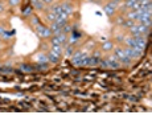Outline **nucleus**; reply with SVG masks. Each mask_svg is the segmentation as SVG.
Listing matches in <instances>:
<instances>
[{
  "instance_id": "20",
  "label": "nucleus",
  "mask_w": 152,
  "mask_h": 119,
  "mask_svg": "<svg viewBox=\"0 0 152 119\" xmlns=\"http://www.w3.org/2000/svg\"><path fill=\"white\" fill-rule=\"evenodd\" d=\"M134 24H135V23H134V20H128V21H126V23L123 24V25H124V27H128V28H130L131 25H134Z\"/></svg>"
},
{
  "instance_id": "30",
  "label": "nucleus",
  "mask_w": 152,
  "mask_h": 119,
  "mask_svg": "<svg viewBox=\"0 0 152 119\" xmlns=\"http://www.w3.org/2000/svg\"><path fill=\"white\" fill-rule=\"evenodd\" d=\"M138 2H142V0H138Z\"/></svg>"
},
{
  "instance_id": "6",
  "label": "nucleus",
  "mask_w": 152,
  "mask_h": 119,
  "mask_svg": "<svg viewBox=\"0 0 152 119\" xmlns=\"http://www.w3.org/2000/svg\"><path fill=\"white\" fill-rule=\"evenodd\" d=\"M46 57H48V61H49V62H53V64H57L58 61H60V57L56 56V54H53L52 52H50L48 56H46Z\"/></svg>"
},
{
  "instance_id": "15",
  "label": "nucleus",
  "mask_w": 152,
  "mask_h": 119,
  "mask_svg": "<svg viewBox=\"0 0 152 119\" xmlns=\"http://www.w3.org/2000/svg\"><path fill=\"white\" fill-rule=\"evenodd\" d=\"M136 2H138V0H126V4H124V5L131 8V7H132V4H135Z\"/></svg>"
},
{
  "instance_id": "3",
  "label": "nucleus",
  "mask_w": 152,
  "mask_h": 119,
  "mask_svg": "<svg viewBox=\"0 0 152 119\" xmlns=\"http://www.w3.org/2000/svg\"><path fill=\"white\" fill-rule=\"evenodd\" d=\"M83 54H85V53H82V52H77V53L73 56V64H74L75 66H81V60H82Z\"/></svg>"
},
{
  "instance_id": "2",
  "label": "nucleus",
  "mask_w": 152,
  "mask_h": 119,
  "mask_svg": "<svg viewBox=\"0 0 152 119\" xmlns=\"http://www.w3.org/2000/svg\"><path fill=\"white\" fill-rule=\"evenodd\" d=\"M37 32H39V34L41 36V37H50L52 36V31H50V28H46V27H42V25H37Z\"/></svg>"
},
{
  "instance_id": "13",
  "label": "nucleus",
  "mask_w": 152,
  "mask_h": 119,
  "mask_svg": "<svg viewBox=\"0 0 152 119\" xmlns=\"http://www.w3.org/2000/svg\"><path fill=\"white\" fill-rule=\"evenodd\" d=\"M44 2H42V0H37V2L36 3H34L33 5H34V8H36V9H42L44 8Z\"/></svg>"
},
{
  "instance_id": "14",
  "label": "nucleus",
  "mask_w": 152,
  "mask_h": 119,
  "mask_svg": "<svg viewBox=\"0 0 152 119\" xmlns=\"http://www.w3.org/2000/svg\"><path fill=\"white\" fill-rule=\"evenodd\" d=\"M56 19H57V15H54V13H53V12H50V13L48 15V20H49L50 23L56 21Z\"/></svg>"
},
{
  "instance_id": "23",
  "label": "nucleus",
  "mask_w": 152,
  "mask_h": 119,
  "mask_svg": "<svg viewBox=\"0 0 152 119\" xmlns=\"http://www.w3.org/2000/svg\"><path fill=\"white\" fill-rule=\"evenodd\" d=\"M32 23L34 24V25H37V24H39V19L37 17H32Z\"/></svg>"
},
{
  "instance_id": "16",
  "label": "nucleus",
  "mask_w": 152,
  "mask_h": 119,
  "mask_svg": "<svg viewBox=\"0 0 152 119\" xmlns=\"http://www.w3.org/2000/svg\"><path fill=\"white\" fill-rule=\"evenodd\" d=\"M119 61H122L123 64H127V65H128V64L131 62V58H128V57H126V56H124L123 58H120V60H119Z\"/></svg>"
},
{
  "instance_id": "4",
  "label": "nucleus",
  "mask_w": 152,
  "mask_h": 119,
  "mask_svg": "<svg viewBox=\"0 0 152 119\" xmlns=\"http://www.w3.org/2000/svg\"><path fill=\"white\" fill-rule=\"evenodd\" d=\"M61 7H62V12H65V13L69 16L70 13H73V7L70 5V4H67V3H64V4H61Z\"/></svg>"
},
{
  "instance_id": "24",
  "label": "nucleus",
  "mask_w": 152,
  "mask_h": 119,
  "mask_svg": "<svg viewBox=\"0 0 152 119\" xmlns=\"http://www.w3.org/2000/svg\"><path fill=\"white\" fill-rule=\"evenodd\" d=\"M29 13H31V8H27V9L24 11V15L27 16V15H29Z\"/></svg>"
},
{
  "instance_id": "19",
  "label": "nucleus",
  "mask_w": 152,
  "mask_h": 119,
  "mask_svg": "<svg viewBox=\"0 0 152 119\" xmlns=\"http://www.w3.org/2000/svg\"><path fill=\"white\" fill-rule=\"evenodd\" d=\"M70 31H72V27H70V25H65L62 28V32L64 33H70Z\"/></svg>"
},
{
  "instance_id": "27",
  "label": "nucleus",
  "mask_w": 152,
  "mask_h": 119,
  "mask_svg": "<svg viewBox=\"0 0 152 119\" xmlns=\"http://www.w3.org/2000/svg\"><path fill=\"white\" fill-rule=\"evenodd\" d=\"M42 2H44V3H48V4H49V3H52V2H53V0H42Z\"/></svg>"
},
{
  "instance_id": "11",
  "label": "nucleus",
  "mask_w": 152,
  "mask_h": 119,
  "mask_svg": "<svg viewBox=\"0 0 152 119\" xmlns=\"http://www.w3.org/2000/svg\"><path fill=\"white\" fill-rule=\"evenodd\" d=\"M102 49H103V50H111V49H112V42H110V41L103 42V45H102Z\"/></svg>"
},
{
  "instance_id": "26",
  "label": "nucleus",
  "mask_w": 152,
  "mask_h": 119,
  "mask_svg": "<svg viewBox=\"0 0 152 119\" xmlns=\"http://www.w3.org/2000/svg\"><path fill=\"white\" fill-rule=\"evenodd\" d=\"M99 56H101V53H99V52H95V53H94V57L99 58Z\"/></svg>"
},
{
  "instance_id": "18",
  "label": "nucleus",
  "mask_w": 152,
  "mask_h": 119,
  "mask_svg": "<svg viewBox=\"0 0 152 119\" xmlns=\"http://www.w3.org/2000/svg\"><path fill=\"white\" fill-rule=\"evenodd\" d=\"M8 3H9L11 7H15V5H17L20 3V0H8Z\"/></svg>"
},
{
  "instance_id": "21",
  "label": "nucleus",
  "mask_w": 152,
  "mask_h": 119,
  "mask_svg": "<svg viewBox=\"0 0 152 119\" xmlns=\"http://www.w3.org/2000/svg\"><path fill=\"white\" fill-rule=\"evenodd\" d=\"M101 66L102 68H109V60L107 61H101Z\"/></svg>"
},
{
  "instance_id": "29",
  "label": "nucleus",
  "mask_w": 152,
  "mask_h": 119,
  "mask_svg": "<svg viewBox=\"0 0 152 119\" xmlns=\"http://www.w3.org/2000/svg\"><path fill=\"white\" fill-rule=\"evenodd\" d=\"M37 2V0H32V4H34V3H36Z\"/></svg>"
},
{
  "instance_id": "22",
  "label": "nucleus",
  "mask_w": 152,
  "mask_h": 119,
  "mask_svg": "<svg viewBox=\"0 0 152 119\" xmlns=\"http://www.w3.org/2000/svg\"><path fill=\"white\" fill-rule=\"evenodd\" d=\"M73 53V49H72V48H67V49H66V56H70V54H72Z\"/></svg>"
},
{
  "instance_id": "8",
  "label": "nucleus",
  "mask_w": 152,
  "mask_h": 119,
  "mask_svg": "<svg viewBox=\"0 0 152 119\" xmlns=\"http://www.w3.org/2000/svg\"><path fill=\"white\" fill-rule=\"evenodd\" d=\"M37 61H39V64H45V62H48V57L42 53H40L37 56Z\"/></svg>"
},
{
  "instance_id": "10",
  "label": "nucleus",
  "mask_w": 152,
  "mask_h": 119,
  "mask_svg": "<svg viewBox=\"0 0 152 119\" xmlns=\"http://www.w3.org/2000/svg\"><path fill=\"white\" fill-rule=\"evenodd\" d=\"M98 64H99V58H97V57H89L87 65H98Z\"/></svg>"
},
{
  "instance_id": "12",
  "label": "nucleus",
  "mask_w": 152,
  "mask_h": 119,
  "mask_svg": "<svg viewBox=\"0 0 152 119\" xmlns=\"http://www.w3.org/2000/svg\"><path fill=\"white\" fill-rule=\"evenodd\" d=\"M116 58H118V60H120V58H123L124 57V52H123V49H119V48H118V49H116L115 50V54H114Z\"/></svg>"
},
{
  "instance_id": "7",
  "label": "nucleus",
  "mask_w": 152,
  "mask_h": 119,
  "mask_svg": "<svg viewBox=\"0 0 152 119\" xmlns=\"http://www.w3.org/2000/svg\"><path fill=\"white\" fill-rule=\"evenodd\" d=\"M50 12H53L54 15L61 13V12H62V7H61V4H56V5H53V7L50 8Z\"/></svg>"
},
{
  "instance_id": "28",
  "label": "nucleus",
  "mask_w": 152,
  "mask_h": 119,
  "mask_svg": "<svg viewBox=\"0 0 152 119\" xmlns=\"http://www.w3.org/2000/svg\"><path fill=\"white\" fill-rule=\"evenodd\" d=\"M4 11V7H3V4H0V12H3Z\"/></svg>"
},
{
  "instance_id": "9",
  "label": "nucleus",
  "mask_w": 152,
  "mask_h": 119,
  "mask_svg": "<svg viewBox=\"0 0 152 119\" xmlns=\"http://www.w3.org/2000/svg\"><path fill=\"white\" fill-rule=\"evenodd\" d=\"M126 44L128 45V48H134L136 45V41L134 37H128V39H126Z\"/></svg>"
},
{
  "instance_id": "1",
  "label": "nucleus",
  "mask_w": 152,
  "mask_h": 119,
  "mask_svg": "<svg viewBox=\"0 0 152 119\" xmlns=\"http://www.w3.org/2000/svg\"><path fill=\"white\" fill-rule=\"evenodd\" d=\"M118 5H119V2L118 0H112V2H110L106 7H104V13H106L107 16H112L114 13H115V11H116V8H118Z\"/></svg>"
},
{
  "instance_id": "17",
  "label": "nucleus",
  "mask_w": 152,
  "mask_h": 119,
  "mask_svg": "<svg viewBox=\"0 0 152 119\" xmlns=\"http://www.w3.org/2000/svg\"><path fill=\"white\" fill-rule=\"evenodd\" d=\"M52 45H61V41L58 40L57 36H56V37H53V40H52Z\"/></svg>"
},
{
  "instance_id": "5",
  "label": "nucleus",
  "mask_w": 152,
  "mask_h": 119,
  "mask_svg": "<svg viewBox=\"0 0 152 119\" xmlns=\"http://www.w3.org/2000/svg\"><path fill=\"white\" fill-rule=\"evenodd\" d=\"M52 53L60 57L62 53V46L61 45H52Z\"/></svg>"
},
{
  "instance_id": "25",
  "label": "nucleus",
  "mask_w": 152,
  "mask_h": 119,
  "mask_svg": "<svg viewBox=\"0 0 152 119\" xmlns=\"http://www.w3.org/2000/svg\"><path fill=\"white\" fill-rule=\"evenodd\" d=\"M4 32H5V31H4V28L0 27V36H3V34H4Z\"/></svg>"
}]
</instances>
